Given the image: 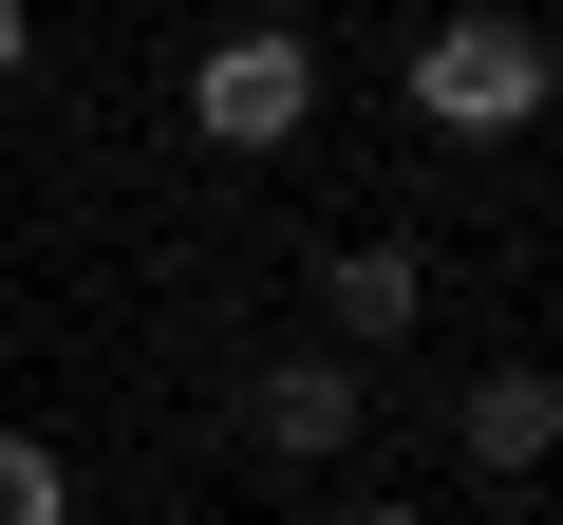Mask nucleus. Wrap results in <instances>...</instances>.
Returning a JSON list of instances; mask_svg holds the SVG:
<instances>
[{
    "instance_id": "obj_1",
    "label": "nucleus",
    "mask_w": 563,
    "mask_h": 525,
    "mask_svg": "<svg viewBox=\"0 0 563 525\" xmlns=\"http://www.w3.org/2000/svg\"><path fill=\"white\" fill-rule=\"evenodd\" d=\"M413 113L432 132H526L544 113V20H432L413 38Z\"/></svg>"
},
{
    "instance_id": "obj_2",
    "label": "nucleus",
    "mask_w": 563,
    "mask_h": 525,
    "mask_svg": "<svg viewBox=\"0 0 563 525\" xmlns=\"http://www.w3.org/2000/svg\"><path fill=\"white\" fill-rule=\"evenodd\" d=\"M301 113H320V57L282 38V20H244V38L188 57V132H207V150H282Z\"/></svg>"
},
{
    "instance_id": "obj_3",
    "label": "nucleus",
    "mask_w": 563,
    "mask_h": 525,
    "mask_svg": "<svg viewBox=\"0 0 563 525\" xmlns=\"http://www.w3.org/2000/svg\"><path fill=\"white\" fill-rule=\"evenodd\" d=\"M413 301H432V262H413V244H339V262H320V320H339L357 357H395Z\"/></svg>"
},
{
    "instance_id": "obj_4",
    "label": "nucleus",
    "mask_w": 563,
    "mask_h": 525,
    "mask_svg": "<svg viewBox=\"0 0 563 525\" xmlns=\"http://www.w3.org/2000/svg\"><path fill=\"white\" fill-rule=\"evenodd\" d=\"M244 432H263V450H282V469H320V450H339V432H357V376H339V357H282V376H263V394H244Z\"/></svg>"
},
{
    "instance_id": "obj_5",
    "label": "nucleus",
    "mask_w": 563,
    "mask_h": 525,
    "mask_svg": "<svg viewBox=\"0 0 563 525\" xmlns=\"http://www.w3.org/2000/svg\"><path fill=\"white\" fill-rule=\"evenodd\" d=\"M470 450H488V469H544V450H563V394H544V357L470 376Z\"/></svg>"
},
{
    "instance_id": "obj_6",
    "label": "nucleus",
    "mask_w": 563,
    "mask_h": 525,
    "mask_svg": "<svg viewBox=\"0 0 563 525\" xmlns=\"http://www.w3.org/2000/svg\"><path fill=\"white\" fill-rule=\"evenodd\" d=\"M0 525H76V488H57V450H38V432H0Z\"/></svg>"
},
{
    "instance_id": "obj_7",
    "label": "nucleus",
    "mask_w": 563,
    "mask_h": 525,
    "mask_svg": "<svg viewBox=\"0 0 563 525\" xmlns=\"http://www.w3.org/2000/svg\"><path fill=\"white\" fill-rule=\"evenodd\" d=\"M20 57H38V20H20V0H0V76H20Z\"/></svg>"
},
{
    "instance_id": "obj_8",
    "label": "nucleus",
    "mask_w": 563,
    "mask_h": 525,
    "mask_svg": "<svg viewBox=\"0 0 563 525\" xmlns=\"http://www.w3.org/2000/svg\"><path fill=\"white\" fill-rule=\"evenodd\" d=\"M339 525H432V506H339Z\"/></svg>"
}]
</instances>
